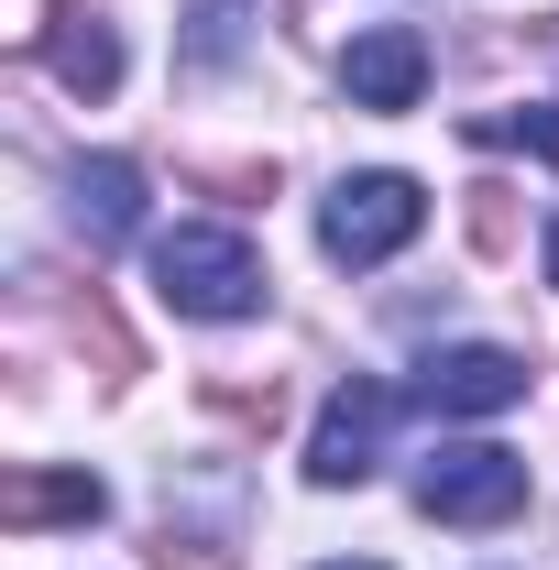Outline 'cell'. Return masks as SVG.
Returning <instances> with one entry per match:
<instances>
[{
  "label": "cell",
  "instance_id": "12",
  "mask_svg": "<svg viewBox=\"0 0 559 570\" xmlns=\"http://www.w3.org/2000/svg\"><path fill=\"white\" fill-rule=\"evenodd\" d=\"M472 253H493V264H504V253H516V187H472Z\"/></svg>",
  "mask_w": 559,
  "mask_h": 570
},
{
  "label": "cell",
  "instance_id": "16",
  "mask_svg": "<svg viewBox=\"0 0 559 570\" xmlns=\"http://www.w3.org/2000/svg\"><path fill=\"white\" fill-rule=\"evenodd\" d=\"M198 187H219L231 209H253V198H275V165H198Z\"/></svg>",
  "mask_w": 559,
  "mask_h": 570
},
{
  "label": "cell",
  "instance_id": "11",
  "mask_svg": "<svg viewBox=\"0 0 559 570\" xmlns=\"http://www.w3.org/2000/svg\"><path fill=\"white\" fill-rule=\"evenodd\" d=\"M242 11H253V0H198V22H187V67L198 77L242 56Z\"/></svg>",
  "mask_w": 559,
  "mask_h": 570
},
{
  "label": "cell",
  "instance_id": "8",
  "mask_svg": "<svg viewBox=\"0 0 559 570\" xmlns=\"http://www.w3.org/2000/svg\"><path fill=\"white\" fill-rule=\"evenodd\" d=\"M341 88H351V110H418V88H428V33H406V22L362 33V45L341 56Z\"/></svg>",
  "mask_w": 559,
  "mask_h": 570
},
{
  "label": "cell",
  "instance_id": "13",
  "mask_svg": "<svg viewBox=\"0 0 559 570\" xmlns=\"http://www.w3.org/2000/svg\"><path fill=\"white\" fill-rule=\"evenodd\" d=\"M77 341H88V352H99V373H110V384H121V373H133V341H121V318H110V307H99V296H88V307H77Z\"/></svg>",
  "mask_w": 559,
  "mask_h": 570
},
{
  "label": "cell",
  "instance_id": "4",
  "mask_svg": "<svg viewBox=\"0 0 559 570\" xmlns=\"http://www.w3.org/2000/svg\"><path fill=\"white\" fill-rule=\"evenodd\" d=\"M395 384H373V373H351L341 395L318 406V428H307V483L318 494H351V483H373L384 472V428H395Z\"/></svg>",
  "mask_w": 559,
  "mask_h": 570
},
{
  "label": "cell",
  "instance_id": "6",
  "mask_svg": "<svg viewBox=\"0 0 559 570\" xmlns=\"http://www.w3.org/2000/svg\"><path fill=\"white\" fill-rule=\"evenodd\" d=\"M33 45H45V67L67 99H110L121 88V22L99 11V0H56L45 22H33Z\"/></svg>",
  "mask_w": 559,
  "mask_h": 570
},
{
  "label": "cell",
  "instance_id": "1",
  "mask_svg": "<svg viewBox=\"0 0 559 570\" xmlns=\"http://www.w3.org/2000/svg\"><path fill=\"white\" fill-rule=\"evenodd\" d=\"M154 296H165L176 318L231 330V318H264L275 275H264V253H253L242 230H219V219H176V230L154 242Z\"/></svg>",
  "mask_w": 559,
  "mask_h": 570
},
{
  "label": "cell",
  "instance_id": "10",
  "mask_svg": "<svg viewBox=\"0 0 559 570\" xmlns=\"http://www.w3.org/2000/svg\"><path fill=\"white\" fill-rule=\"evenodd\" d=\"M472 142H516V154L559 165V110H472Z\"/></svg>",
  "mask_w": 559,
  "mask_h": 570
},
{
  "label": "cell",
  "instance_id": "3",
  "mask_svg": "<svg viewBox=\"0 0 559 570\" xmlns=\"http://www.w3.org/2000/svg\"><path fill=\"white\" fill-rule=\"evenodd\" d=\"M418 515H439V527H504V515H527V461L493 450V439H439L418 461Z\"/></svg>",
  "mask_w": 559,
  "mask_h": 570
},
{
  "label": "cell",
  "instance_id": "2",
  "mask_svg": "<svg viewBox=\"0 0 559 570\" xmlns=\"http://www.w3.org/2000/svg\"><path fill=\"white\" fill-rule=\"evenodd\" d=\"M418 230H428V187H418V176H395V165L341 176V187L318 198V253H330V264H351V275L395 264Z\"/></svg>",
  "mask_w": 559,
  "mask_h": 570
},
{
  "label": "cell",
  "instance_id": "7",
  "mask_svg": "<svg viewBox=\"0 0 559 570\" xmlns=\"http://www.w3.org/2000/svg\"><path fill=\"white\" fill-rule=\"evenodd\" d=\"M67 230L88 242V253H121L143 230V165H121V154H88L67 176Z\"/></svg>",
  "mask_w": 559,
  "mask_h": 570
},
{
  "label": "cell",
  "instance_id": "17",
  "mask_svg": "<svg viewBox=\"0 0 559 570\" xmlns=\"http://www.w3.org/2000/svg\"><path fill=\"white\" fill-rule=\"evenodd\" d=\"M318 570H384V560H318Z\"/></svg>",
  "mask_w": 559,
  "mask_h": 570
},
{
  "label": "cell",
  "instance_id": "14",
  "mask_svg": "<svg viewBox=\"0 0 559 570\" xmlns=\"http://www.w3.org/2000/svg\"><path fill=\"white\" fill-rule=\"evenodd\" d=\"M209 406H219V417H242V428H275V417H285L275 384H209Z\"/></svg>",
  "mask_w": 559,
  "mask_h": 570
},
{
  "label": "cell",
  "instance_id": "9",
  "mask_svg": "<svg viewBox=\"0 0 559 570\" xmlns=\"http://www.w3.org/2000/svg\"><path fill=\"white\" fill-rule=\"evenodd\" d=\"M110 483L99 472H11L0 483V527H99Z\"/></svg>",
  "mask_w": 559,
  "mask_h": 570
},
{
  "label": "cell",
  "instance_id": "18",
  "mask_svg": "<svg viewBox=\"0 0 559 570\" xmlns=\"http://www.w3.org/2000/svg\"><path fill=\"white\" fill-rule=\"evenodd\" d=\"M549 285H559V219H549Z\"/></svg>",
  "mask_w": 559,
  "mask_h": 570
},
{
  "label": "cell",
  "instance_id": "15",
  "mask_svg": "<svg viewBox=\"0 0 559 570\" xmlns=\"http://www.w3.org/2000/svg\"><path fill=\"white\" fill-rule=\"evenodd\" d=\"M154 570H231V560H219L209 538H187V527L165 515V527H154Z\"/></svg>",
  "mask_w": 559,
  "mask_h": 570
},
{
  "label": "cell",
  "instance_id": "5",
  "mask_svg": "<svg viewBox=\"0 0 559 570\" xmlns=\"http://www.w3.org/2000/svg\"><path fill=\"white\" fill-rule=\"evenodd\" d=\"M406 406H428V417H504V406H527V352H504V341H450V352L418 362Z\"/></svg>",
  "mask_w": 559,
  "mask_h": 570
}]
</instances>
